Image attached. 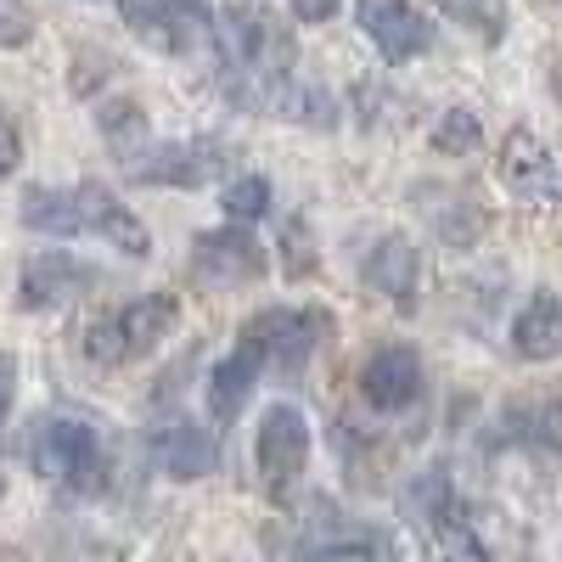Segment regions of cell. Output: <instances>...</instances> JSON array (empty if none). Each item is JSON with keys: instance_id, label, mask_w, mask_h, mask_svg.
Here are the masks:
<instances>
[{"instance_id": "obj_1", "label": "cell", "mask_w": 562, "mask_h": 562, "mask_svg": "<svg viewBox=\"0 0 562 562\" xmlns=\"http://www.w3.org/2000/svg\"><path fill=\"white\" fill-rule=\"evenodd\" d=\"M220 57L237 74V85H259L254 102H270L293 74V34L281 29V18H270L265 7H231L220 23Z\"/></svg>"}, {"instance_id": "obj_2", "label": "cell", "mask_w": 562, "mask_h": 562, "mask_svg": "<svg viewBox=\"0 0 562 562\" xmlns=\"http://www.w3.org/2000/svg\"><path fill=\"white\" fill-rule=\"evenodd\" d=\"M29 461L45 484H57L68 495H97L108 484L102 439L79 416H40L34 434H29Z\"/></svg>"}, {"instance_id": "obj_3", "label": "cell", "mask_w": 562, "mask_h": 562, "mask_svg": "<svg viewBox=\"0 0 562 562\" xmlns=\"http://www.w3.org/2000/svg\"><path fill=\"white\" fill-rule=\"evenodd\" d=\"M175 321H180L175 293H140V299H130V304H119V310H108L85 326V355L102 360V366H124L135 355L158 349L175 333Z\"/></svg>"}, {"instance_id": "obj_4", "label": "cell", "mask_w": 562, "mask_h": 562, "mask_svg": "<svg viewBox=\"0 0 562 562\" xmlns=\"http://www.w3.org/2000/svg\"><path fill=\"white\" fill-rule=\"evenodd\" d=\"M326 338H333V315L326 310H265V315H254L243 326V344H254L259 360L276 366V371H288V378L310 366V355Z\"/></svg>"}, {"instance_id": "obj_5", "label": "cell", "mask_w": 562, "mask_h": 562, "mask_svg": "<svg viewBox=\"0 0 562 562\" xmlns=\"http://www.w3.org/2000/svg\"><path fill=\"white\" fill-rule=\"evenodd\" d=\"M192 281L203 293H231V288H248L270 270V254L248 237L243 225H225V231H203L192 243Z\"/></svg>"}, {"instance_id": "obj_6", "label": "cell", "mask_w": 562, "mask_h": 562, "mask_svg": "<svg viewBox=\"0 0 562 562\" xmlns=\"http://www.w3.org/2000/svg\"><path fill=\"white\" fill-rule=\"evenodd\" d=\"M254 461H259V479L270 495H288L304 479V461H310V422L299 405H270L259 434H254Z\"/></svg>"}, {"instance_id": "obj_7", "label": "cell", "mask_w": 562, "mask_h": 562, "mask_svg": "<svg viewBox=\"0 0 562 562\" xmlns=\"http://www.w3.org/2000/svg\"><path fill=\"white\" fill-rule=\"evenodd\" d=\"M220 140H209V135H198V140H164V147H153V153H130L124 158V175L135 180V186H203V180H214L220 175Z\"/></svg>"}, {"instance_id": "obj_8", "label": "cell", "mask_w": 562, "mask_h": 562, "mask_svg": "<svg viewBox=\"0 0 562 562\" xmlns=\"http://www.w3.org/2000/svg\"><path fill=\"white\" fill-rule=\"evenodd\" d=\"M90 281H97V270H90L85 259H74L68 248H45L23 265L18 299H23V310H63L79 293H90Z\"/></svg>"}, {"instance_id": "obj_9", "label": "cell", "mask_w": 562, "mask_h": 562, "mask_svg": "<svg viewBox=\"0 0 562 562\" xmlns=\"http://www.w3.org/2000/svg\"><path fill=\"white\" fill-rule=\"evenodd\" d=\"M360 29L378 40V52L389 63H411L434 45V23L411 0H360Z\"/></svg>"}, {"instance_id": "obj_10", "label": "cell", "mask_w": 562, "mask_h": 562, "mask_svg": "<svg viewBox=\"0 0 562 562\" xmlns=\"http://www.w3.org/2000/svg\"><path fill=\"white\" fill-rule=\"evenodd\" d=\"M360 394H366L371 411H383V416L411 411L422 400V360H416V349H405V344L378 349L366 360V371H360Z\"/></svg>"}, {"instance_id": "obj_11", "label": "cell", "mask_w": 562, "mask_h": 562, "mask_svg": "<svg viewBox=\"0 0 562 562\" xmlns=\"http://www.w3.org/2000/svg\"><path fill=\"white\" fill-rule=\"evenodd\" d=\"M79 214H85V231H97L102 243H113L119 254H130V259H147L153 254V237H147V225H140L108 186H79Z\"/></svg>"}, {"instance_id": "obj_12", "label": "cell", "mask_w": 562, "mask_h": 562, "mask_svg": "<svg viewBox=\"0 0 562 562\" xmlns=\"http://www.w3.org/2000/svg\"><path fill=\"white\" fill-rule=\"evenodd\" d=\"M416 270H422V259H416V248H411V237H400V231H389V237L366 254V265H360V276H366V288L371 293H383L389 304H400V310H411L416 304Z\"/></svg>"}, {"instance_id": "obj_13", "label": "cell", "mask_w": 562, "mask_h": 562, "mask_svg": "<svg viewBox=\"0 0 562 562\" xmlns=\"http://www.w3.org/2000/svg\"><path fill=\"white\" fill-rule=\"evenodd\" d=\"M158 461H164V473H169V479L192 484V479H209V473H214L220 445H214L209 428H198L192 416H175L169 428L158 434Z\"/></svg>"}, {"instance_id": "obj_14", "label": "cell", "mask_w": 562, "mask_h": 562, "mask_svg": "<svg viewBox=\"0 0 562 562\" xmlns=\"http://www.w3.org/2000/svg\"><path fill=\"white\" fill-rule=\"evenodd\" d=\"M259 371H265V360H259L254 344L231 349V355L209 371V416H214V422H237L243 405H248V394H254V383H259Z\"/></svg>"}, {"instance_id": "obj_15", "label": "cell", "mask_w": 562, "mask_h": 562, "mask_svg": "<svg viewBox=\"0 0 562 562\" xmlns=\"http://www.w3.org/2000/svg\"><path fill=\"white\" fill-rule=\"evenodd\" d=\"M512 349L524 360H557L562 355V299L557 293H535L518 321H512Z\"/></svg>"}, {"instance_id": "obj_16", "label": "cell", "mask_w": 562, "mask_h": 562, "mask_svg": "<svg viewBox=\"0 0 562 562\" xmlns=\"http://www.w3.org/2000/svg\"><path fill=\"white\" fill-rule=\"evenodd\" d=\"M23 225L40 237H79L85 214H79V192H52V186H29L23 192Z\"/></svg>"}, {"instance_id": "obj_17", "label": "cell", "mask_w": 562, "mask_h": 562, "mask_svg": "<svg viewBox=\"0 0 562 562\" xmlns=\"http://www.w3.org/2000/svg\"><path fill=\"white\" fill-rule=\"evenodd\" d=\"M546 175H551L546 147H540L529 130H512V135H506V147H501V180L512 186V192H540Z\"/></svg>"}, {"instance_id": "obj_18", "label": "cell", "mask_w": 562, "mask_h": 562, "mask_svg": "<svg viewBox=\"0 0 562 562\" xmlns=\"http://www.w3.org/2000/svg\"><path fill=\"white\" fill-rule=\"evenodd\" d=\"M405 518H416L422 529H450V524H456L450 479H445V473H416V479L405 484Z\"/></svg>"}, {"instance_id": "obj_19", "label": "cell", "mask_w": 562, "mask_h": 562, "mask_svg": "<svg viewBox=\"0 0 562 562\" xmlns=\"http://www.w3.org/2000/svg\"><path fill=\"white\" fill-rule=\"evenodd\" d=\"M479 140H484V124L473 119V108H450V113L434 124V153H445V158L479 153Z\"/></svg>"}, {"instance_id": "obj_20", "label": "cell", "mask_w": 562, "mask_h": 562, "mask_svg": "<svg viewBox=\"0 0 562 562\" xmlns=\"http://www.w3.org/2000/svg\"><path fill=\"white\" fill-rule=\"evenodd\" d=\"M225 214L248 225V220H265L270 214V180L265 175H243V180H231L225 186Z\"/></svg>"}, {"instance_id": "obj_21", "label": "cell", "mask_w": 562, "mask_h": 562, "mask_svg": "<svg viewBox=\"0 0 562 562\" xmlns=\"http://www.w3.org/2000/svg\"><path fill=\"white\" fill-rule=\"evenodd\" d=\"M512 422H518V439H529V445H540V450H562V405H557V400L529 405V411H518Z\"/></svg>"}, {"instance_id": "obj_22", "label": "cell", "mask_w": 562, "mask_h": 562, "mask_svg": "<svg viewBox=\"0 0 562 562\" xmlns=\"http://www.w3.org/2000/svg\"><path fill=\"white\" fill-rule=\"evenodd\" d=\"M124 7V23L135 29V34H147V40H169V0H119Z\"/></svg>"}, {"instance_id": "obj_23", "label": "cell", "mask_w": 562, "mask_h": 562, "mask_svg": "<svg viewBox=\"0 0 562 562\" xmlns=\"http://www.w3.org/2000/svg\"><path fill=\"white\" fill-rule=\"evenodd\" d=\"M34 40V12L23 0H0V45H29Z\"/></svg>"}, {"instance_id": "obj_24", "label": "cell", "mask_w": 562, "mask_h": 562, "mask_svg": "<svg viewBox=\"0 0 562 562\" xmlns=\"http://www.w3.org/2000/svg\"><path fill=\"white\" fill-rule=\"evenodd\" d=\"M102 130H108V140L119 153H130V135H140V113L130 108V102H113L108 113H102Z\"/></svg>"}, {"instance_id": "obj_25", "label": "cell", "mask_w": 562, "mask_h": 562, "mask_svg": "<svg viewBox=\"0 0 562 562\" xmlns=\"http://www.w3.org/2000/svg\"><path fill=\"white\" fill-rule=\"evenodd\" d=\"M439 7H445L450 18H461V23H479V29H490V34L501 29V23H495V0H439Z\"/></svg>"}, {"instance_id": "obj_26", "label": "cell", "mask_w": 562, "mask_h": 562, "mask_svg": "<svg viewBox=\"0 0 562 562\" xmlns=\"http://www.w3.org/2000/svg\"><path fill=\"white\" fill-rule=\"evenodd\" d=\"M12 394H18V360L0 349V422H7V411H12Z\"/></svg>"}, {"instance_id": "obj_27", "label": "cell", "mask_w": 562, "mask_h": 562, "mask_svg": "<svg viewBox=\"0 0 562 562\" xmlns=\"http://www.w3.org/2000/svg\"><path fill=\"white\" fill-rule=\"evenodd\" d=\"M18 158H23V140H18V130H12L7 119H0V175H12Z\"/></svg>"}, {"instance_id": "obj_28", "label": "cell", "mask_w": 562, "mask_h": 562, "mask_svg": "<svg viewBox=\"0 0 562 562\" xmlns=\"http://www.w3.org/2000/svg\"><path fill=\"white\" fill-rule=\"evenodd\" d=\"M338 7H344V0H293V12H299L304 23H326Z\"/></svg>"}, {"instance_id": "obj_29", "label": "cell", "mask_w": 562, "mask_h": 562, "mask_svg": "<svg viewBox=\"0 0 562 562\" xmlns=\"http://www.w3.org/2000/svg\"><path fill=\"white\" fill-rule=\"evenodd\" d=\"M288 270H293V276H304V270H310V254H304V231H299V225H288Z\"/></svg>"}]
</instances>
